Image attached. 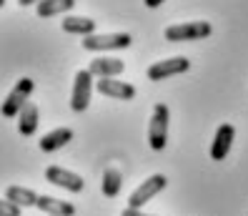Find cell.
Instances as JSON below:
<instances>
[{"instance_id": "obj_1", "label": "cell", "mask_w": 248, "mask_h": 216, "mask_svg": "<svg viewBox=\"0 0 248 216\" xmlns=\"http://www.w3.org/2000/svg\"><path fill=\"white\" fill-rule=\"evenodd\" d=\"M213 33L211 23L206 20H193V23H176L163 31V38L168 43H186V40H201V38H208Z\"/></svg>"}, {"instance_id": "obj_11", "label": "cell", "mask_w": 248, "mask_h": 216, "mask_svg": "<svg viewBox=\"0 0 248 216\" xmlns=\"http://www.w3.org/2000/svg\"><path fill=\"white\" fill-rule=\"evenodd\" d=\"M88 68L95 78H118L125 70V63L118 58H95Z\"/></svg>"}, {"instance_id": "obj_22", "label": "cell", "mask_w": 248, "mask_h": 216, "mask_svg": "<svg viewBox=\"0 0 248 216\" xmlns=\"http://www.w3.org/2000/svg\"><path fill=\"white\" fill-rule=\"evenodd\" d=\"M20 5H38V3H43V0H18Z\"/></svg>"}, {"instance_id": "obj_14", "label": "cell", "mask_w": 248, "mask_h": 216, "mask_svg": "<svg viewBox=\"0 0 248 216\" xmlns=\"http://www.w3.org/2000/svg\"><path fill=\"white\" fill-rule=\"evenodd\" d=\"M61 28L65 33H73V35H93V31H95V20H91V18H80V16H68V18H63V23H61Z\"/></svg>"}, {"instance_id": "obj_20", "label": "cell", "mask_w": 248, "mask_h": 216, "mask_svg": "<svg viewBox=\"0 0 248 216\" xmlns=\"http://www.w3.org/2000/svg\"><path fill=\"white\" fill-rule=\"evenodd\" d=\"M121 216H151V214H143L140 209H136V206H128V209H123V214Z\"/></svg>"}, {"instance_id": "obj_13", "label": "cell", "mask_w": 248, "mask_h": 216, "mask_svg": "<svg viewBox=\"0 0 248 216\" xmlns=\"http://www.w3.org/2000/svg\"><path fill=\"white\" fill-rule=\"evenodd\" d=\"M18 131L23 136H33L38 131V106L35 103H28L23 106V111L18 113Z\"/></svg>"}, {"instance_id": "obj_9", "label": "cell", "mask_w": 248, "mask_h": 216, "mask_svg": "<svg viewBox=\"0 0 248 216\" xmlns=\"http://www.w3.org/2000/svg\"><path fill=\"white\" fill-rule=\"evenodd\" d=\"M95 91L108 96V98H115V100H130V98L136 96L133 85L125 83V81H118V78H98Z\"/></svg>"}, {"instance_id": "obj_16", "label": "cell", "mask_w": 248, "mask_h": 216, "mask_svg": "<svg viewBox=\"0 0 248 216\" xmlns=\"http://www.w3.org/2000/svg\"><path fill=\"white\" fill-rule=\"evenodd\" d=\"M76 0H43V3L35 5V13L40 18H53V16H61V13H68Z\"/></svg>"}, {"instance_id": "obj_7", "label": "cell", "mask_w": 248, "mask_h": 216, "mask_svg": "<svg viewBox=\"0 0 248 216\" xmlns=\"http://www.w3.org/2000/svg\"><path fill=\"white\" fill-rule=\"evenodd\" d=\"M191 68V61L183 58V55H176V58H166V61H158L148 68V78L151 81H163L170 76H181Z\"/></svg>"}, {"instance_id": "obj_18", "label": "cell", "mask_w": 248, "mask_h": 216, "mask_svg": "<svg viewBox=\"0 0 248 216\" xmlns=\"http://www.w3.org/2000/svg\"><path fill=\"white\" fill-rule=\"evenodd\" d=\"M5 196L20 206H38V199H40L33 189H23V186H8Z\"/></svg>"}, {"instance_id": "obj_12", "label": "cell", "mask_w": 248, "mask_h": 216, "mask_svg": "<svg viewBox=\"0 0 248 216\" xmlns=\"http://www.w3.org/2000/svg\"><path fill=\"white\" fill-rule=\"evenodd\" d=\"M38 209L43 214H50V216H73L76 214V206L73 204L61 201V199H53V196H40L38 199Z\"/></svg>"}, {"instance_id": "obj_23", "label": "cell", "mask_w": 248, "mask_h": 216, "mask_svg": "<svg viewBox=\"0 0 248 216\" xmlns=\"http://www.w3.org/2000/svg\"><path fill=\"white\" fill-rule=\"evenodd\" d=\"M48 216H50V214H48Z\"/></svg>"}, {"instance_id": "obj_8", "label": "cell", "mask_w": 248, "mask_h": 216, "mask_svg": "<svg viewBox=\"0 0 248 216\" xmlns=\"http://www.w3.org/2000/svg\"><path fill=\"white\" fill-rule=\"evenodd\" d=\"M46 179L55 186H61V189H68L73 194H80L85 189V181L78 176V174H73V171L68 168H61V166H48L46 168Z\"/></svg>"}, {"instance_id": "obj_2", "label": "cell", "mask_w": 248, "mask_h": 216, "mask_svg": "<svg viewBox=\"0 0 248 216\" xmlns=\"http://www.w3.org/2000/svg\"><path fill=\"white\" fill-rule=\"evenodd\" d=\"M168 121H170V113L166 103H155L153 108V116L148 123V143L153 151H163L166 143H168Z\"/></svg>"}, {"instance_id": "obj_15", "label": "cell", "mask_w": 248, "mask_h": 216, "mask_svg": "<svg viewBox=\"0 0 248 216\" xmlns=\"http://www.w3.org/2000/svg\"><path fill=\"white\" fill-rule=\"evenodd\" d=\"M70 138H73L70 128H55V131H50V133H46L40 138V151H46V153L58 151V149H63Z\"/></svg>"}, {"instance_id": "obj_21", "label": "cell", "mask_w": 248, "mask_h": 216, "mask_svg": "<svg viewBox=\"0 0 248 216\" xmlns=\"http://www.w3.org/2000/svg\"><path fill=\"white\" fill-rule=\"evenodd\" d=\"M160 3H166V0H143V5H145V8H158Z\"/></svg>"}, {"instance_id": "obj_10", "label": "cell", "mask_w": 248, "mask_h": 216, "mask_svg": "<svg viewBox=\"0 0 248 216\" xmlns=\"http://www.w3.org/2000/svg\"><path fill=\"white\" fill-rule=\"evenodd\" d=\"M233 136H236V128L231 123H221L218 126V131L213 136V143H211V158L213 161H223L228 156L231 146H233Z\"/></svg>"}, {"instance_id": "obj_3", "label": "cell", "mask_w": 248, "mask_h": 216, "mask_svg": "<svg viewBox=\"0 0 248 216\" xmlns=\"http://www.w3.org/2000/svg\"><path fill=\"white\" fill-rule=\"evenodd\" d=\"M93 88H95V83H93V73H91V68L78 70V73H76V83H73V93H70V108L76 111V113L88 111V106H91V96H93Z\"/></svg>"}, {"instance_id": "obj_6", "label": "cell", "mask_w": 248, "mask_h": 216, "mask_svg": "<svg viewBox=\"0 0 248 216\" xmlns=\"http://www.w3.org/2000/svg\"><path fill=\"white\" fill-rule=\"evenodd\" d=\"M133 38L130 33H110V35H85L83 38V48L85 50H123L128 48Z\"/></svg>"}, {"instance_id": "obj_5", "label": "cell", "mask_w": 248, "mask_h": 216, "mask_svg": "<svg viewBox=\"0 0 248 216\" xmlns=\"http://www.w3.org/2000/svg\"><path fill=\"white\" fill-rule=\"evenodd\" d=\"M168 186V179L163 176V174H153V176H148L145 179L138 189L130 194V199H128V206H136V209H140L143 204H148V201L153 199V196H158L160 191H163Z\"/></svg>"}, {"instance_id": "obj_19", "label": "cell", "mask_w": 248, "mask_h": 216, "mask_svg": "<svg viewBox=\"0 0 248 216\" xmlns=\"http://www.w3.org/2000/svg\"><path fill=\"white\" fill-rule=\"evenodd\" d=\"M0 216H20V204L10 201L8 196L0 201Z\"/></svg>"}, {"instance_id": "obj_4", "label": "cell", "mask_w": 248, "mask_h": 216, "mask_svg": "<svg viewBox=\"0 0 248 216\" xmlns=\"http://www.w3.org/2000/svg\"><path fill=\"white\" fill-rule=\"evenodd\" d=\"M33 88H35V83H33L31 78H20V81L16 83V88H13V91L5 96V100H3V116H5V118H16L18 113L23 111V106L31 100Z\"/></svg>"}, {"instance_id": "obj_17", "label": "cell", "mask_w": 248, "mask_h": 216, "mask_svg": "<svg viewBox=\"0 0 248 216\" xmlns=\"http://www.w3.org/2000/svg\"><path fill=\"white\" fill-rule=\"evenodd\" d=\"M103 194L108 196V199H113V196H118L121 194V189H123V174L118 168H106L103 171Z\"/></svg>"}]
</instances>
